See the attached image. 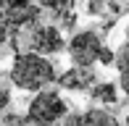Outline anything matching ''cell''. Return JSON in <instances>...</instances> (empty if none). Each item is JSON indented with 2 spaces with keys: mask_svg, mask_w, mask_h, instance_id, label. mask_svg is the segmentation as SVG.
<instances>
[{
  "mask_svg": "<svg viewBox=\"0 0 129 126\" xmlns=\"http://www.w3.org/2000/svg\"><path fill=\"white\" fill-rule=\"evenodd\" d=\"M11 82L24 92H40L55 82V66L37 53H19L11 66Z\"/></svg>",
  "mask_w": 129,
  "mask_h": 126,
  "instance_id": "obj_1",
  "label": "cell"
},
{
  "mask_svg": "<svg viewBox=\"0 0 129 126\" xmlns=\"http://www.w3.org/2000/svg\"><path fill=\"white\" fill-rule=\"evenodd\" d=\"M66 113H69V105L55 89H40L34 100L29 102L26 121L34 126H55L66 118Z\"/></svg>",
  "mask_w": 129,
  "mask_h": 126,
  "instance_id": "obj_2",
  "label": "cell"
},
{
  "mask_svg": "<svg viewBox=\"0 0 129 126\" xmlns=\"http://www.w3.org/2000/svg\"><path fill=\"white\" fill-rule=\"evenodd\" d=\"M42 8L37 0H0V26L21 37V29L34 26L40 21Z\"/></svg>",
  "mask_w": 129,
  "mask_h": 126,
  "instance_id": "obj_3",
  "label": "cell"
},
{
  "mask_svg": "<svg viewBox=\"0 0 129 126\" xmlns=\"http://www.w3.org/2000/svg\"><path fill=\"white\" fill-rule=\"evenodd\" d=\"M63 34L53 24H34L29 26V53L37 55H55L63 50Z\"/></svg>",
  "mask_w": 129,
  "mask_h": 126,
  "instance_id": "obj_4",
  "label": "cell"
},
{
  "mask_svg": "<svg viewBox=\"0 0 129 126\" xmlns=\"http://www.w3.org/2000/svg\"><path fill=\"white\" fill-rule=\"evenodd\" d=\"M100 37L95 32H79L71 37L69 42V55H71L74 66H84V68H92L98 63V55H100Z\"/></svg>",
  "mask_w": 129,
  "mask_h": 126,
  "instance_id": "obj_5",
  "label": "cell"
},
{
  "mask_svg": "<svg viewBox=\"0 0 129 126\" xmlns=\"http://www.w3.org/2000/svg\"><path fill=\"white\" fill-rule=\"evenodd\" d=\"M40 8L50 11L53 19L63 26V29H74L77 24V13H74V0H37Z\"/></svg>",
  "mask_w": 129,
  "mask_h": 126,
  "instance_id": "obj_6",
  "label": "cell"
},
{
  "mask_svg": "<svg viewBox=\"0 0 129 126\" xmlns=\"http://www.w3.org/2000/svg\"><path fill=\"white\" fill-rule=\"evenodd\" d=\"M61 126H121L119 121H116L111 113L105 110H84V113H74V116L63 118Z\"/></svg>",
  "mask_w": 129,
  "mask_h": 126,
  "instance_id": "obj_7",
  "label": "cell"
},
{
  "mask_svg": "<svg viewBox=\"0 0 129 126\" xmlns=\"http://www.w3.org/2000/svg\"><path fill=\"white\" fill-rule=\"evenodd\" d=\"M55 79H58V84L63 89H87V87L95 84V71L84 68V66H71L66 74H61Z\"/></svg>",
  "mask_w": 129,
  "mask_h": 126,
  "instance_id": "obj_8",
  "label": "cell"
},
{
  "mask_svg": "<svg viewBox=\"0 0 129 126\" xmlns=\"http://www.w3.org/2000/svg\"><path fill=\"white\" fill-rule=\"evenodd\" d=\"M116 66H119L121 87H124V92L129 95V32H126L124 42H121V47H119V55H116Z\"/></svg>",
  "mask_w": 129,
  "mask_h": 126,
  "instance_id": "obj_9",
  "label": "cell"
},
{
  "mask_svg": "<svg viewBox=\"0 0 129 126\" xmlns=\"http://www.w3.org/2000/svg\"><path fill=\"white\" fill-rule=\"evenodd\" d=\"M92 100L103 102V105H116V102H119V89H116V84H111V82L92 84Z\"/></svg>",
  "mask_w": 129,
  "mask_h": 126,
  "instance_id": "obj_10",
  "label": "cell"
},
{
  "mask_svg": "<svg viewBox=\"0 0 129 126\" xmlns=\"http://www.w3.org/2000/svg\"><path fill=\"white\" fill-rule=\"evenodd\" d=\"M98 63H103V66H111V63H116V53L111 47H100V55H98Z\"/></svg>",
  "mask_w": 129,
  "mask_h": 126,
  "instance_id": "obj_11",
  "label": "cell"
}]
</instances>
